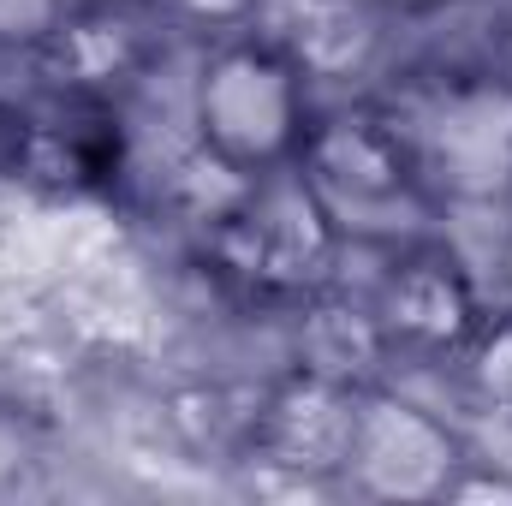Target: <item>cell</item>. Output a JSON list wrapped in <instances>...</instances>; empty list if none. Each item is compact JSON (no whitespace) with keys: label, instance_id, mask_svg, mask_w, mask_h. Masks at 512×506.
<instances>
[{"label":"cell","instance_id":"cell-1","mask_svg":"<svg viewBox=\"0 0 512 506\" xmlns=\"http://www.w3.org/2000/svg\"><path fill=\"white\" fill-rule=\"evenodd\" d=\"M292 173L304 179V191L316 197V209L328 215V227L346 239L352 256L411 245L423 233H441L447 221L411 155V137L382 96L322 102Z\"/></svg>","mask_w":512,"mask_h":506},{"label":"cell","instance_id":"cell-2","mask_svg":"<svg viewBox=\"0 0 512 506\" xmlns=\"http://www.w3.org/2000/svg\"><path fill=\"white\" fill-rule=\"evenodd\" d=\"M322 114L316 78L256 24L197 48L185 84L191 143L233 179H268L298 167V149Z\"/></svg>","mask_w":512,"mask_h":506},{"label":"cell","instance_id":"cell-3","mask_svg":"<svg viewBox=\"0 0 512 506\" xmlns=\"http://www.w3.org/2000/svg\"><path fill=\"white\" fill-rule=\"evenodd\" d=\"M197 256L233 304L256 316H292L328 286H340L352 251L328 227L304 179L286 167L268 179H245L221 203V215L197 227Z\"/></svg>","mask_w":512,"mask_h":506},{"label":"cell","instance_id":"cell-4","mask_svg":"<svg viewBox=\"0 0 512 506\" xmlns=\"http://www.w3.org/2000/svg\"><path fill=\"white\" fill-rule=\"evenodd\" d=\"M411 137V155L441 209L512 203V72L435 66L382 96Z\"/></svg>","mask_w":512,"mask_h":506},{"label":"cell","instance_id":"cell-5","mask_svg":"<svg viewBox=\"0 0 512 506\" xmlns=\"http://www.w3.org/2000/svg\"><path fill=\"white\" fill-rule=\"evenodd\" d=\"M131 173L126 102H84L24 84L0 108V179L42 203L114 197Z\"/></svg>","mask_w":512,"mask_h":506},{"label":"cell","instance_id":"cell-6","mask_svg":"<svg viewBox=\"0 0 512 506\" xmlns=\"http://www.w3.org/2000/svg\"><path fill=\"white\" fill-rule=\"evenodd\" d=\"M376 256L382 274L364 286V304L387 346V370H453V358L495 310L471 256L447 233H423Z\"/></svg>","mask_w":512,"mask_h":506},{"label":"cell","instance_id":"cell-7","mask_svg":"<svg viewBox=\"0 0 512 506\" xmlns=\"http://www.w3.org/2000/svg\"><path fill=\"white\" fill-rule=\"evenodd\" d=\"M465 459H471V435L459 417L423 405L393 376L358 387V429L340 489L364 501H447Z\"/></svg>","mask_w":512,"mask_h":506},{"label":"cell","instance_id":"cell-8","mask_svg":"<svg viewBox=\"0 0 512 506\" xmlns=\"http://www.w3.org/2000/svg\"><path fill=\"white\" fill-rule=\"evenodd\" d=\"M167 48L173 30L155 0H66L54 30L30 48V84L84 102H131Z\"/></svg>","mask_w":512,"mask_h":506},{"label":"cell","instance_id":"cell-9","mask_svg":"<svg viewBox=\"0 0 512 506\" xmlns=\"http://www.w3.org/2000/svg\"><path fill=\"white\" fill-rule=\"evenodd\" d=\"M358 429V387L304 364H286L251 393L239 459L292 483H346Z\"/></svg>","mask_w":512,"mask_h":506},{"label":"cell","instance_id":"cell-10","mask_svg":"<svg viewBox=\"0 0 512 506\" xmlns=\"http://www.w3.org/2000/svg\"><path fill=\"white\" fill-rule=\"evenodd\" d=\"M262 30L322 84H352L376 66L387 12L376 0H268Z\"/></svg>","mask_w":512,"mask_h":506},{"label":"cell","instance_id":"cell-11","mask_svg":"<svg viewBox=\"0 0 512 506\" xmlns=\"http://www.w3.org/2000/svg\"><path fill=\"white\" fill-rule=\"evenodd\" d=\"M453 376H459V393L471 411L512 423V304H495L483 316L471 346L453 358Z\"/></svg>","mask_w":512,"mask_h":506},{"label":"cell","instance_id":"cell-12","mask_svg":"<svg viewBox=\"0 0 512 506\" xmlns=\"http://www.w3.org/2000/svg\"><path fill=\"white\" fill-rule=\"evenodd\" d=\"M155 12L167 18L173 36H191L197 48L233 30H256L268 18V0H155Z\"/></svg>","mask_w":512,"mask_h":506},{"label":"cell","instance_id":"cell-13","mask_svg":"<svg viewBox=\"0 0 512 506\" xmlns=\"http://www.w3.org/2000/svg\"><path fill=\"white\" fill-rule=\"evenodd\" d=\"M60 12H66V0H0V42L30 60V48L54 30Z\"/></svg>","mask_w":512,"mask_h":506},{"label":"cell","instance_id":"cell-14","mask_svg":"<svg viewBox=\"0 0 512 506\" xmlns=\"http://www.w3.org/2000/svg\"><path fill=\"white\" fill-rule=\"evenodd\" d=\"M24 465H30V429H24V417L0 399V495L24 477Z\"/></svg>","mask_w":512,"mask_h":506},{"label":"cell","instance_id":"cell-15","mask_svg":"<svg viewBox=\"0 0 512 506\" xmlns=\"http://www.w3.org/2000/svg\"><path fill=\"white\" fill-rule=\"evenodd\" d=\"M387 12V24H417V18H441V12H459L465 0H376Z\"/></svg>","mask_w":512,"mask_h":506},{"label":"cell","instance_id":"cell-16","mask_svg":"<svg viewBox=\"0 0 512 506\" xmlns=\"http://www.w3.org/2000/svg\"><path fill=\"white\" fill-rule=\"evenodd\" d=\"M24 84H30V60H24V54H12V48L0 42V108H6Z\"/></svg>","mask_w":512,"mask_h":506},{"label":"cell","instance_id":"cell-17","mask_svg":"<svg viewBox=\"0 0 512 506\" xmlns=\"http://www.w3.org/2000/svg\"><path fill=\"white\" fill-rule=\"evenodd\" d=\"M501 286H507L501 304H512V227H507V239H501Z\"/></svg>","mask_w":512,"mask_h":506}]
</instances>
